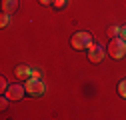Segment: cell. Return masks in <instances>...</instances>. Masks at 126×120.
<instances>
[{
	"instance_id": "15",
	"label": "cell",
	"mask_w": 126,
	"mask_h": 120,
	"mask_svg": "<svg viewBox=\"0 0 126 120\" xmlns=\"http://www.w3.org/2000/svg\"><path fill=\"white\" fill-rule=\"evenodd\" d=\"M38 2H40L42 6H46V4H52V2H54V0H38Z\"/></svg>"
},
{
	"instance_id": "14",
	"label": "cell",
	"mask_w": 126,
	"mask_h": 120,
	"mask_svg": "<svg viewBox=\"0 0 126 120\" xmlns=\"http://www.w3.org/2000/svg\"><path fill=\"white\" fill-rule=\"evenodd\" d=\"M120 36L126 40V24H124V26H120Z\"/></svg>"
},
{
	"instance_id": "2",
	"label": "cell",
	"mask_w": 126,
	"mask_h": 120,
	"mask_svg": "<svg viewBox=\"0 0 126 120\" xmlns=\"http://www.w3.org/2000/svg\"><path fill=\"white\" fill-rule=\"evenodd\" d=\"M108 56H112L116 60L126 56V40L124 38H112L108 44Z\"/></svg>"
},
{
	"instance_id": "5",
	"label": "cell",
	"mask_w": 126,
	"mask_h": 120,
	"mask_svg": "<svg viewBox=\"0 0 126 120\" xmlns=\"http://www.w3.org/2000/svg\"><path fill=\"white\" fill-rule=\"evenodd\" d=\"M104 46L102 44H92V46L88 48V60L90 62H100V60L104 58Z\"/></svg>"
},
{
	"instance_id": "11",
	"label": "cell",
	"mask_w": 126,
	"mask_h": 120,
	"mask_svg": "<svg viewBox=\"0 0 126 120\" xmlns=\"http://www.w3.org/2000/svg\"><path fill=\"white\" fill-rule=\"evenodd\" d=\"M8 22H10V14L4 12V14H2V18H0V26H6Z\"/></svg>"
},
{
	"instance_id": "13",
	"label": "cell",
	"mask_w": 126,
	"mask_h": 120,
	"mask_svg": "<svg viewBox=\"0 0 126 120\" xmlns=\"http://www.w3.org/2000/svg\"><path fill=\"white\" fill-rule=\"evenodd\" d=\"M8 100H10L8 96H4V98H0V108H2V110H6V108H8Z\"/></svg>"
},
{
	"instance_id": "10",
	"label": "cell",
	"mask_w": 126,
	"mask_h": 120,
	"mask_svg": "<svg viewBox=\"0 0 126 120\" xmlns=\"http://www.w3.org/2000/svg\"><path fill=\"white\" fill-rule=\"evenodd\" d=\"M66 4H68V0H54V2H52V6L58 8V10H60V8H64Z\"/></svg>"
},
{
	"instance_id": "9",
	"label": "cell",
	"mask_w": 126,
	"mask_h": 120,
	"mask_svg": "<svg viewBox=\"0 0 126 120\" xmlns=\"http://www.w3.org/2000/svg\"><path fill=\"white\" fill-rule=\"evenodd\" d=\"M118 34H120V26H110V28H108V36L116 38Z\"/></svg>"
},
{
	"instance_id": "6",
	"label": "cell",
	"mask_w": 126,
	"mask_h": 120,
	"mask_svg": "<svg viewBox=\"0 0 126 120\" xmlns=\"http://www.w3.org/2000/svg\"><path fill=\"white\" fill-rule=\"evenodd\" d=\"M16 78L18 80H28V78H32L34 76V70L30 68V66H26V64H20V66H16Z\"/></svg>"
},
{
	"instance_id": "7",
	"label": "cell",
	"mask_w": 126,
	"mask_h": 120,
	"mask_svg": "<svg viewBox=\"0 0 126 120\" xmlns=\"http://www.w3.org/2000/svg\"><path fill=\"white\" fill-rule=\"evenodd\" d=\"M16 8H18V0H4L2 2V12L6 14H12Z\"/></svg>"
},
{
	"instance_id": "1",
	"label": "cell",
	"mask_w": 126,
	"mask_h": 120,
	"mask_svg": "<svg viewBox=\"0 0 126 120\" xmlns=\"http://www.w3.org/2000/svg\"><path fill=\"white\" fill-rule=\"evenodd\" d=\"M70 46L74 50H86L92 46V34L90 32H76L70 36Z\"/></svg>"
},
{
	"instance_id": "4",
	"label": "cell",
	"mask_w": 126,
	"mask_h": 120,
	"mask_svg": "<svg viewBox=\"0 0 126 120\" xmlns=\"http://www.w3.org/2000/svg\"><path fill=\"white\" fill-rule=\"evenodd\" d=\"M26 94V86H22V84H10L8 88H6V96L14 102V100H22V96Z\"/></svg>"
},
{
	"instance_id": "12",
	"label": "cell",
	"mask_w": 126,
	"mask_h": 120,
	"mask_svg": "<svg viewBox=\"0 0 126 120\" xmlns=\"http://www.w3.org/2000/svg\"><path fill=\"white\" fill-rule=\"evenodd\" d=\"M10 84H8V80L2 76V78H0V90H2V92H6V88H8Z\"/></svg>"
},
{
	"instance_id": "3",
	"label": "cell",
	"mask_w": 126,
	"mask_h": 120,
	"mask_svg": "<svg viewBox=\"0 0 126 120\" xmlns=\"http://www.w3.org/2000/svg\"><path fill=\"white\" fill-rule=\"evenodd\" d=\"M24 86H26V92L30 96H40V94H44V90H46V84L40 78H28Z\"/></svg>"
},
{
	"instance_id": "8",
	"label": "cell",
	"mask_w": 126,
	"mask_h": 120,
	"mask_svg": "<svg viewBox=\"0 0 126 120\" xmlns=\"http://www.w3.org/2000/svg\"><path fill=\"white\" fill-rule=\"evenodd\" d=\"M118 94H120L122 98H126V78L118 82Z\"/></svg>"
}]
</instances>
